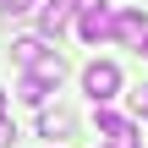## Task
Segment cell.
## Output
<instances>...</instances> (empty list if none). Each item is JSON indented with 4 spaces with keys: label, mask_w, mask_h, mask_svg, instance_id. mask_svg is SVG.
Masks as SVG:
<instances>
[{
    "label": "cell",
    "mask_w": 148,
    "mask_h": 148,
    "mask_svg": "<svg viewBox=\"0 0 148 148\" xmlns=\"http://www.w3.org/2000/svg\"><path fill=\"white\" fill-rule=\"evenodd\" d=\"M132 104H137V115H148V82L137 88V93H132Z\"/></svg>",
    "instance_id": "cell-10"
},
{
    "label": "cell",
    "mask_w": 148,
    "mask_h": 148,
    "mask_svg": "<svg viewBox=\"0 0 148 148\" xmlns=\"http://www.w3.org/2000/svg\"><path fill=\"white\" fill-rule=\"evenodd\" d=\"M16 143V126H11V121H0V148H11Z\"/></svg>",
    "instance_id": "cell-9"
},
{
    "label": "cell",
    "mask_w": 148,
    "mask_h": 148,
    "mask_svg": "<svg viewBox=\"0 0 148 148\" xmlns=\"http://www.w3.org/2000/svg\"><path fill=\"white\" fill-rule=\"evenodd\" d=\"M16 93H22V99H27V104H38V110H44V99H49V82H44V77H33V71H27V77H22V88H16Z\"/></svg>",
    "instance_id": "cell-8"
},
{
    "label": "cell",
    "mask_w": 148,
    "mask_h": 148,
    "mask_svg": "<svg viewBox=\"0 0 148 148\" xmlns=\"http://www.w3.org/2000/svg\"><path fill=\"white\" fill-rule=\"evenodd\" d=\"M0 121H5V93H0Z\"/></svg>",
    "instance_id": "cell-11"
},
{
    "label": "cell",
    "mask_w": 148,
    "mask_h": 148,
    "mask_svg": "<svg viewBox=\"0 0 148 148\" xmlns=\"http://www.w3.org/2000/svg\"><path fill=\"white\" fill-rule=\"evenodd\" d=\"M71 126H77V115H71V110H60V104L38 115V132H44V137H71Z\"/></svg>",
    "instance_id": "cell-5"
},
{
    "label": "cell",
    "mask_w": 148,
    "mask_h": 148,
    "mask_svg": "<svg viewBox=\"0 0 148 148\" xmlns=\"http://www.w3.org/2000/svg\"><path fill=\"white\" fill-rule=\"evenodd\" d=\"M33 77H44V82H49V88H55V82H60V77H66V60H60V55H55V49H49V55H44V60H38V66H33Z\"/></svg>",
    "instance_id": "cell-7"
},
{
    "label": "cell",
    "mask_w": 148,
    "mask_h": 148,
    "mask_svg": "<svg viewBox=\"0 0 148 148\" xmlns=\"http://www.w3.org/2000/svg\"><path fill=\"white\" fill-rule=\"evenodd\" d=\"M77 33H82L88 44L115 38V5H110V0H77Z\"/></svg>",
    "instance_id": "cell-1"
},
{
    "label": "cell",
    "mask_w": 148,
    "mask_h": 148,
    "mask_svg": "<svg viewBox=\"0 0 148 148\" xmlns=\"http://www.w3.org/2000/svg\"><path fill=\"white\" fill-rule=\"evenodd\" d=\"M71 11H77V5H66V0H44V11H38V27H44L49 38H60V33H66V22H71Z\"/></svg>",
    "instance_id": "cell-4"
},
{
    "label": "cell",
    "mask_w": 148,
    "mask_h": 148,
    "mask_svg": "<svg viewBox=\"0 0 148 148\" xmlns=\"http://www.w3.org/2000/svg\"><path fill=\"white\" fill-rule=\"evenodd\" d=\"M115 38H121V44H132V49H143V44H148V11L121 5V11H115Z\"/></svg>",
    "instance_id": "cell-3"
},
{
    "label": "cell",
    "mask_w": 148,
    "mask_h": 148,
    "mask_svg": "<svg viewBox=\"0 0 148 148\" xmlns=\"http://www.w3.org/2000/svg\"><path fill=\"white\" fill-rule=\"evenodd\" d=\"M11 55H16V66H27V71H33L49 49H44V38H22V44H11Z\"/></svg>",
    "instance_id": "cell-6"
},
{
    "label": "cell",
    "mask_w": 148,
    "mask_h": 148,
    "mask_svg": "<svg viewBox=\"0 0 148 148\" xmlns=\"http://www.w3.org/2000/svg\"><path fill=\"white\" fill-rule=\"evenodd\" d=\"M82 88H88V99L104 110V104L121 93V66H115V60H88V71H82Z\"/></svg>",
    "instance_id": "cell-2"
},
{
    "label": "cell",
    "mask_w": 148,
    "mask_h": 148,
    "mask_svg": "<svg viewBox=\"0 0 148 148\" xmlns=\"http://www.w3.org/2000/svg\"><path fill=\"white\" fill-rule=\"evenodd\" d=\"M143 55H148V44H143Z\"/></svg>",
    "instance_id": "cell-12"
}]
</instances>
